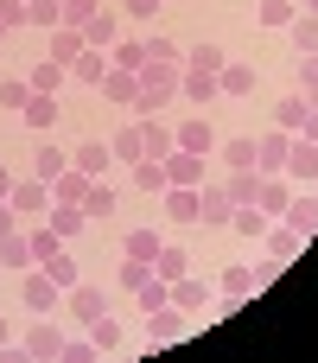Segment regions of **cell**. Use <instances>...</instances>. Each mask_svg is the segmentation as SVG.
<instances>
[{
    "mask_svg": "<svg viewBox=\"0 0 318 363\" xmlns=\"http://www.w3.org/2000/svg\"><path fill=\"white\" fill-rule=\"evenodd\" d=\"M134 77H140L134 115H159V108H172V102H178V77H185V64H140Z\"/></svg>",
    "mask_w": 318,
    "mask_h": 363,
    "instance_id": "6da1fadb",
    "label": "cell"
},
{
    "mask_svg": "<svg viewBox=\"0 0 318 363\" xmlns=\"http://www.w3.org/2000/svg\"><path fill=\"white\" fill-rule=\"evenodd\" d=\"M19 306H25V313H38V319H51V313H64V287H57V281H51L45 268H25Z\"/></svg>",
    "mask_w": 318,
    "mask_h": 363,
    "instance_id": "7a4b0ae2",
    "label": "cell"
},
{
    "mask_svg": "<svg viewBox=\"0 0 318 363\" xmlns=\"http://www.w3.org/2000/svg\"><path fill=\"white\" fill-rule=\"evenodd\" d=\"M280 179H287V185H318V140H306V134L287 140V166H280Z\"/></svg>",
    "mask_w": 318,
    "mask_h": 363,
    "instance_id": "3957f363",
    "label": "cell"
},
{
    "mask_svg": "<svg viewBox=\"0 0 318 363\" xmlns=\"http://www.w3.org/2000/svg\"><path fill=\"white\" fill-rule=\"evenodd\" d=\"M229 217H236V198H229V185H223V179H204V185H198V223L223 230Z\"/></svg>",
    "mask_w": 318,
    "mask_h": 363,
    "instance_id": "277c9868",
    "label": "cell"
},
{
    "mask_svg": "<svg viewBox=\"0 0 318 363\" xmlns=\"http://www.w3.org/2000/svg\"><path fill=\"white\" fill-rule=\"evenodd\" d=\"M280 223H287V230H300V236H318V191H312V185H293V198H287Z\"/></svg>",
    "mask_w": 318,
    "mask_h": 363,
    "instance_id": "5b68a950",
    "label": "cell"
},
{
    "mask_svg": "<svg viewBox=\"0 0 318 363\" xmlns=\"http://www.w3.org/2000/svg\"><path fill=\"white\" fill-rule=\"evenodd\" d=\"M172 140L185 147V153H217V128H210V115H185V121H172Z\"/></svg>",
    "mask_w": 318,
    "mask_h": 363,
    "instance_id": "8992f818",
    "label": "cell"
},
{
    "mask_svg": "<svg viewBox=\"0 0 318 363\" xmlns=\"http://www.w3.org/2000/svg\"><path fill=\"white\" fill-rule=\"evenodd\" d=\"M287 140H293V134L268 121V128L255 134V172H280V166H287Z\"/></svg>",
    "mask_w": 318,
    "mask_h": 363,
    "instance_id": "52a82bcc",
    "label": "cell"
},
{
    "mask_svg": "<svg viewBox=\"0 0 318 363\" xmlns=\"http://www.w3.org/2000/svg\"><path fill=\"white\" fill-rule=\"evenodd\" d=\"M6 204H13V217H45V204H51V185H45V179H13Z\"/></svg>",
    "mask_w": 318,
    "mask_h": 363,
    "instance_id": "ba28073f",
    "label": "cell"
},
{
    "mask_svg": "<svg viewBox=\"0 0 318 363\" xmlns=\"http://www.w3.org/2000/svg\"><path fill=\"white\" fill-rule=\"evenodd\" d=\"M64 313H70L76 325H89L96 313H108V294H102V287H89V281H76V287H64Z\"/></svg>",
    "mask_w": 318,
    "mask_h": 363,
    "instance_id": "9c48e42d",
    "label": "cell"
},
{
    "mask_svg": "<svg viewBox=\"0 0 318 363\" xmlns=\"http://www.w3.org/2000/svg\"><path fill=\"white\" fill-rule=\"evenodd\" d=\"M57 351H64V332H57V313H51V319H38V325L25 332V357L32 363H57Z\"/></svg>",
    "mask_w": 318,
    "mask_h": 363,
    "instance_id": "30bf717a",
    "label": "cell"
},
{
    "mask_svg": "<svg viewBox=\"0 0 318 363\" xmlns=\"http://www.w3.org/2000/svg\"><path fill=\"white\" fill-rule=\"evenodd\" d=\"M57 115H64V108H57V96H45V89H32V96H25V108H19V121H25L32 134H51V128H57Z\"/></svg>",
    "mask_w": 318,
    "mask_h": 363,
    "instance_id": "8fae6325",
    "label": "cell"
},
{
    "mask_svg": "<svg viewBox=\"0 0 318 363\" xmlns=\"http://www.w3.org/2000/svg\"><path fill=\"white\" fill-rule=\"evenodd\" d=\"M178 140H172V121H159V115H140V160H166Z\"/></svg>",
    "mask_w": 318,
    "mask_h": 363,
    "instance_id": "7c38bea8",
    "label": "cell"
},
{
    "mask_svg": "<svg viewBox=\"0 0 318 363\" xmlns=\"http://www.w3.org/2000/svg\"><path fill=\"white\" fill-rule=\"evenodd\" d=\"M210 300H217V294H210V281H204V274L172 281V306H178V313H210Z\"/></svg>",
    "mask_w": 318,
    "mask_h": 363,
    "instance_id": "4fadbf2b",
    "label": "cell"
},
{
    "mask_svg": "<svg viewBox=\"0 0 318 363\" xmlns=\"http://www.w3.org/2000/svg\"><path fill=\"white\" fill-rule=\"evenodd\" d=\"M115 38H121V13H115V6H96V13H89V26H83V45L108 51Z\"/></svg>",
    "mask_w": 318,
    "mask_h": 363,
    "instance_id": "5bb4252c",
    "label": "cell"
},
{
    "mask_svg": "<svg viewBox=\"0 0 318 363\" xmlns=\"http://www.w3.org/2000/svg\"><path fill=\"white\" fill-rule=\"evenodd\" d=\"M178 96L198 102V108H210V102H223V83H217L210 70H185V77H178Z\"/></svg>",
    "mask_w": 318,
    "mask_h": 363,
    "instance_id": "9a60e30c",
    "label": "cell"
},
{
    "mask_svg": "<svg viewBox=\"0 0 318 363\" xmlns=\"http://www.w3.org/2000/svg\"><path fill=\"white\" fill-rule=\"evenodd\" d=\"M166 185H204V153L172 147V153H166Z\"/></svg>",
    "mask_w": 318,
    "mask_h": 363,
    "instance_id": "2e32d148",
    "label": "cell"
},
{
    "mask_svg": "<svg viewBox=\"0 0 318 363\" xmlns=\"http://www.w3.org/2000/svg\"><path fill=\"white\" fill-rule=\"evenodd\" d=\"M261 242H268V262H300V249H306V236H300V230H287L280 217L268 223V236H261Z\"/></svg>",
    "mask_w": 318,
    "mask_h": 363,
    "instance_id": "e0dca14e",
    "label": "cell"
},
{
    "mask_svg": "<svg viewBox=\"0 0 318 363\" xmlns=\"http://www.w3.org/2000/svg\"><path fill=\"white\" fill-rule=\"evenodd\" d=\"M25 268H38V262H32V236H25V230L0 236V274H25Z\"/></svg>",
    "mask_w": 318,
    "mask_h": 363,
    "instance_id": "ac0fdd59",
    "label": "cell"
},
{
    "mask_svg": "<svg viewBox=\"0 0 318 363\" xmlns=\"http://www.w3.org/2000/svg\"><path fill=\"white\" fill-rule=\"evenodd\" d=\"M217 83H223V102H242V96H255V64H223L217 70Z\"/></svg>",
    "mask_w": 318,
    "mask_h": 363,
    "instance_id": "d6986e66",
    "label": "cell"
},
{
    "mask_svg": "<svg viewBox=\"0 0 318 363\" xmlns=\"http://www.w3.org/2000/svg\"><path fill=\"white\" fill-rule=\"evenodd\" d=\"M70 166H76L83 179H102V172L115 166V153H108V140H83V147L70 153Z\"/></svg>",
    "mask_w": 318,
    "mask_h": 363,
    "instance_id": "ffe728a7",
    "label": "cell"
},
{
    "mask_svg": "<svg viewBox=\"0 0 318 363\" xmlns=\"http://www.w3.org/2000/svg\"><path fill=\"white\" fill-rule=\"evenodd\" d=\"M287 198H293V185H287L280 172H261V185H255V211L280 217V211H287Z\"/></svg>",
    "mask_w": 318,
    "mask_h": 363,
    "instance_id": "44dd1931",
    "label": "cell"
},
{
    "mask_svg": "<svg viewBox=\"0 0 318 363\" xmlns=\"http://www.w3.org/2000/svg\"><path fill=\"white\" fill-rule=\"evenodd\" d=\"M159 204H166V217H172V223H198V185H166V191H159Z\"/></svg>",
    "mask_w": 318,
    "mask_h": 363,
    "instance_id": "7402d4cb",
    "label": "cell"
},
{
    "mask_svg": "<svg viewBox=\"0 0 318 363\" xmlns=\"http://www.w3.org/2000/svg\"><path fill=\"white\" fill-rule=\"evenodd\" d=\"M83 223H89V217H83V204H57V198L45 204V230H51V236H64V242H70Z\"/></svg>",
    "mask_w": 318,
    "mask_h": 363,
    "instance_id": "603a6c76",
    "label": "cell"
},
{
    "mask_svg": "<svg viewBox=\"0 0 318 363\" xmlns=\"http://www.w3.org/2000/svg\"><path fill=\"white\" fill-rule=\"evenodd\" d=\"M147 338H153V345H178V338H185V313H178V306L147 313Z\"/></svg>",
    "mask_w": 318,
    "mask_h": 363,
    "instance_id": "cb8c5ba5",
    "label": "cell"
},
{
    "mask_svg": "<svg viewBox=\"0 0 318 363\" xmlns=\"http://www.w3.org/2000/svg\"><path fill=\"white\" fill-rule=\"evenodd\" d=\"M96 89H102L108 102H121V108H134V96H140V77H134V70H115V64H108V77H102Z\"/></svg>",
    "mask_w": 318,
    "mask_h": 363,
    "instance_id": "d4e9b609",
    "label": "cell"
},
{
    "mask_svg": "<svg viewBox=\"0 0 318 363\" xmlns=\"http://www.w3.org/2000/svg\"><path fill=\"white\" fill-rule=\"evenodd\" d=\"M306 115H312L306 89H293V96H280V102H274V128H287V134H300V128H306Z\"/></svg>",
    "mask_w": 318,
    "mask_h": 363,
    "instance_id": "484cf974",
    "label": "cell"
},
{
    "mask_svg": "<svg viewBox=\"0 0 318 363\" xmlns=\"http://www.w3.org/2000/svg\"><path fill=\"white\" fill-rule=\"evenodd\" d=\"M57 172H70V153L57 147V140H38V153H32V179H57Z\"/></svg>",
    "mask_w": 318,
    "mask_h": 363,
    "instance_id": "4316f807",
    "label": "cell"
},
{
    "mask_svg": "<svg viewBox=\"0 0 318 363\" xmlns=\"http://www.w3.org/2000/svg\"><path fill=\"white\" fill-rule=\"evenodd\" d=\"M115 204H121V198H115V185L89 179V191H83V217H89V223H108V217H115Z\"/></svg>",
    "mask_w": 318,
    "mask_h": 363,
    "instance_id": "83f0119b",
    "label": "cell"
},
{
    "mask_svg": "<svg viewBox=\"0 0 318 363\" xmlns=\"http://www.w3.org/2000/svg\"><path fill=\"white\" fill-rule=\"evenodd\" d=\"M159 306H172V281H159V274H147V281L134 287V313L147 319V313H159Z\"/></svg>",
    "mask_w": 318,
    "mask_h": 363,
    "instance_id": "f1b7e54d",
    "label": "cell"
},
{
    "mask_svg": "<svg viewBox=\"0 0 318 363\" xmlns=\"http://www.w3.org/2000/svg\"><path fill=\"white\" fill-rule=\"evenodd\" d=\"M45 57L70 70V57H83V32H76V26H51V51H45Z\"/></svg>",
    "mask_w": 318,
    "mask_h": 363,
    "instance_id": "f546056e",
    "label": "cell"
},
{
    "mask_svg": "<svg viewBox=\"0 0 318 363\" xmlns=\"http://www.w3.org/2000/svg\"><path fill=\"white\" fill-rule=\"evenodd\" d=\"M70 77L96 89V83L108 77V51H96V45H83V57H70Z\"/></svg>",
    "mask_w": 318,
    "mask_h": 363,
    "instance_id": "4dcf8cb0",
    "label": "cell"
},
{
    "mask_svg": "<svg viewBox=\"0 0 318 363\" xmlns=\"http://www.w3.org/2000/svg\"><path fill=\"white\" fill-rule=\"evenodd\" d=\"M217 160H223L229 172L255 166V134H229V140H217Z\"/></svg>",
    "mask_w": 318,
    "mask_h": 363,
    "instance_id": "1f68e13d",
    "label": "cell"
},
{
    "mask_svg": "<svg viewBox=\"0 0 318 363\" xmlns=\"http://www.w3.org/2000/svg\"><path fill=\"white\" fill-rule=\"evenodd\" d=\"M153 274H159V281H185V274H191V249L166 242V249L153 255Z\"/></svg>",
    "mask_w": 318,
    "mask_h": 363,
    "instance_id": "d6a6232c",
    "label": "cell"
},
{
    "mask_svg": "<svg viewBox=\"0 0 318 363\" xmlns=\"http://www.w3.org/2000/svg\"><path fill=\"white\" fill-rule=\"evenodd\" d=\"M83 332H89V345H96L102 357H108V351H121V319H115V313H96Z\"/></svg>",
    "mask_w": 318,
    "mask_h": 363,
    "instance_id": "836d02e7",
    "label": "cell"
},
{
    "mask_svg": "<svg viewBox=\"0 0 318 363\" xmlns=\"http://www.w3.org/2000/svg\"><path fill=\"white\" fill-rule=\"evenodd\" d=\"M223 64H229V51H223L217 38H204V45H191V51H185V70H210V77H217Z\"/></svg>",
    "mask_w": 318,
    "mask_h": 363,
    "instance_id": "e575fe53",
    "label": "cell"
},
{
    "mask_svg": "<svg viewBox=\"0 0 318 363\" xmlns=\"http://www.w3.org/2000/svg\"><path fill=\"white\" fill-rule=\"evenodd\" d=\"M25 83H32V89H45V96H57V89L70 83V70H64V64H51V57H38V64L25 70Z\"/></svg>",
    "mask_w": 318,
    "mask_h": 363,
    "instance_id": "d590c367",
    "label": "cell"
},
{
    "mask_svg": "<svg viewBox=\"0 0 318 363\" xmlns=\"http://www.w3.org/2000/svg\"><path fill=\"white\" fill-rule=\"evenodd\" d=\"M268 223H274V217H268V211H255V204H236V217H229V230H236V236H249V242H261V236H268Z\"/></svg>",
    "mask_w": 318,
    "mask_h": 363,
    "instance_id": "8d00e7d4",
    "label": "cell"
},
{
    "mask_svg": "<svg viewBox=\"0 0 318 363\" xmlns=\"http://www.w3.org/2000/svg\"><path fill=\"white\" fill-rule=\"evenodd\" d=\"M159 249H166L159 230H127V236H121V255H134V262H153Z\"/></svg>",
    "mask_w": 318,
    "mask_h": 363,
    "instance_id": "74e56055",
    "label": "cell"
},
{
    "mask_svg": "<svg viewBox=\"0 0 318 363\" xmlns=\"http://www.w3.org/2000/svg\"><path fill=\"white\" fill-rule=\"evenodd\" d=\"M293 13H300V0H261V6H255V26L287 32V26H293Z\"/></svg>",
    "mask_w": 318,
    "mask_h": 363,
    "instance_id": "f35d334b",
    "label": "cell"
},
{
    "mask_svg": "<svg viewBox=\"0 0 318 363\" xmlns=\"http://www.w3.org/2000/svg\"><path fill=\"white\" fill-rule=\"evenodd\" d=\"M217 294L249 300V294H255V268H242V262H236V268H223V274H217Z\"/></svg>",
    "mask_w": 318,
    "mask_h": 363,
    "instance_id": "ab89813d",
    "label": "cell"
},
{
    "mask_svg": "<svg viewBox=\"0 0 318 363\" xmlns=\"http://www.w3.org/2000/svg\"><path fill=\"white\" fill-rule=\"evenodd\" d=\"M287 38H293V57H306V51H318V19H312V13H293Z\"/></svg>",
    "mask_w": 318,
    "mask_h": 363,
    "instance_id": "60d3db41",
    "label": "cell"
},
{
    "mask_svg": "<svg viewBox=\"0 0 318 363\" xmlns=\"http://www.w3.org/2000/svg\"><path fill=\"white\" fill-rule=\"evenodd\" d=\"M134 185H140L147 198H159V191H166V160H134Z\"/></svg>",
    "mask_w": 318,
    "mask_h": 363,
    "instance_id": "b9f144b4",
    "label": "cell"
},
{
    "mask_svg": "<svg viewBox=\"0 0 318 363\" xmlns=\"http://www.w3.org/2000/svg\"><path fill=\"white\" fill-rule=\"evenodd\" d=\"M83 191H89V179H83V172H76V166H70V172H57V179H51V198H57V204H83Z\"/></svg>",
    "mask_w": 318,
    "mask_h": 363,
    "instance_id": "7bdbcfd3",
    "label": "cell"
},
{
    "mask_svg": "<svg viewBox=\"0 0 318 363\" xmlns=\"http://www.w3.org/2000/svg\"><path fill=\"white\" fill-rule=\"evenodd\" d=\"M25 26H38V32L64 26V0H25Z\"/></svg>",
    "mask_w": 318,
    "mask_h": 363,
    "instance_id": "ee69618b",
    "label": "cell"
},
{
    "mask_svg": "<svg viewBox=\"0 0 318 363\" xmlns=\"http://www.w3.org/2000/svg\"><path fill=\"white\" fill-rule=\"evenodd\" d=\"M108 64H115V70H140V64H147L140 38H115V45H108Z\"/></svg>",
    "mask_w": 318,
    "mask_h": 363,
    "instance_id": "f6af8a7d",
    "label": "cell"
},
{
    "mask_svg": "<svg viewBox=\"0 0 318 363\" xmlns=\"http://www.w3.org/2000/svg\"><path fill=\"white\" fill-rule=\"evenodd\" d=\"M108 153L134 166V160H140V121H127V128H115V140H108Z\"/></svg>",
    "mask_w": 318,
    "mask_h": 363,
    "instance_id": "bcb514c9",
    "label": "cell"
},
{
    "mask_svg": "<svg viewBox=\"0 0 318 363\" xmlns=\"http://www.w3.org/2000/svg\"><path fill=\"white\" fill-rule=\"evenodd\" d=\"M45 274H51L57 287H76V281H83V268H76V255H70V249H57V255L45 262Z\"/></svg>",
    "mask_w": 318,
    "mask_h": 363,
    "instance_id": "7dc6e473",
    "label": "cell"
},
{
    "mask_svg": "<svg viewBox=\"0 0 318 363\" xmlns=\"http://www.w3.org/2000/svg\"><path fill=\"white\" fill-rule=\"evenodd\" d=\"M140 51H147V64H185V51H178L172 38H159V32H153V38H140Z\"/></svg>",
    "mask_w": 318,
    "mask_h": 363,
    "instance_id": "c3c4849f",
    "label": "cell"
},
{
    "mask_svg": "<svg viewBox=\"0 0 318 363\" xmlns=\"http://www.w3.org/2000/svg\"><path fill=\"white\" fill-rule=\"evenodd\" d=\"M147 274H153V262H134V255H121V268H115V287H121V294H134Z\"/></svg>",
    "mask_w": 318,
    "mask_h": 363,
    "instance_id": "681fc988",
    "label": "cell"
},
{
    "mask_svg": "<svg viewBox=\"0 0 318 363\" xmlns=\"http://www.w3.org/2000/svg\"><path fill=\"white\" fill-rule=\"evenodd\" d=\"M57 363H102V351H96V345H89V332H83V338H64Z\"/></svg>",
    "mask_w": 318,
    "mask_h": 363,
    "instance_id": "f907efd6",
    "label": "cell"
},
{
    "mask_svg": "<svg viewBox=\"0 0 318 363\" xmlns=\"http://www.w3.org/2000/svg\"><path fill=\"white\" fill-rule=\"evenodd\" d=\"M25 236H32V262H38V268H45V262H51V255L64 249V236H51L45 223H38V230H25Z\"/></svg>",
    "mask_w": 318,
    "mask_h": 363,
    "instance_id": "816d5d0a",
    "label": "cell"
},
{
    "mask_svg": "<svg viewBox=\"0 0 318 363\" xmlns=\"http://www.w3.org/2000/svg\"><path fill=\"white\" fill-rule=\"evenodd\" d=\"M25 96H32L25 77H6V83H0V108H25Z\"/></svg>",
    "mask_w": 318,
    "mask_h": 363,
    "instance_id": "f5cc1de1",
    "label": "cell"
},
{
    "mask_svg": "<svg viewBox=\"0 0 318 363\" xmlns=\"http://www.w3.org/2000/svg\"><path fill=\"white\" fill-rule=\"evenodd\" d=\"M159 6H166V0H121L115 13H121V19H134V26H147V19H153Z\"/></svg>",
    "mask_w": 318,
    "mask_h": 363,
    "instance_id": "db71d44e",
    "label": "cell"
},
{
    "mask_svg": "<svg viewBox=\"0 0 318 363\" xmlns=\"http://www.w3.org/2000/svg\"><path fill=\"white\" fill-rule=\"evenodd\" d=\"M96 6H102V0H64V26H76V32H83Z\"/></svg>",
    "mask_w": 318,
    "mask_h": 363,
    "instance_id": "11a10c76",
    "label": "cell"
},
{
    "mask_svg": "<svg viewBox=\"0 0 318 363\" xmlns=\"http://www.w3.org/2000/svg\"><path fill=\"white\" fill-rule=\"evenodd\" d=\"M25 26V0H0V32H19Z\"/></svg>",
    "mask_w": 318,
    "mask_h": 363,
    "instance_id": "9f6ffc18",
    "label": "cell"
},
{
    "mask_svg": "<svg viewBox=\"0 0 318 363\" xmlns=\"http://www.w3.org/2000/svg\"><path fill=\"white\" fill-rule=\"evenodd\" d=\"M300 89H306V96L318 89V51H306V57H300Z\"/></svg>",
    "mask_w": 318,
    "mask_h": 363,
    "instance_id": "6f0895ef",
    "label": "cell"
},
{
    "mask_svg": "<svg viewBox=\"0 0 318 363\" xmlns=\"http://www.w3.org/2000/svg\"><path fill=\"white\" fill-rule=\"evenodd\" d=\"M13 230H19V217H13V204L0 198V236H13Z\"/></svg>",
    "mask_w": 318,
    "mask_h": 363,
    "instance_id": "680465c9",
    "label": "cell"
},
{
    "mask_svg": "<svg viewBox=\"0 0 318 363\" xmlns=\"http://www.w3.org/2000/svg\"><path fill=\"white\" fill-rule=\"evenodd\" d=\"M6 191H13V166L0 160V198H6Z\"/></svg>",
    "mask_w": 318,
    "mask_h": 363,
    "instance_id": "91938a15",
    "label": "cell"
},
{
    "mask_svg": "<svg viewBox=\"0 0 318 363\" xmlns=\"http://www.w3.org/2000/svg\"><path fill=\"white\" fill-rule=\"evenodd\" d=\"M300 134H306V140H318V108L306 115V128H300Z\"/></svg>",
    "mask_w": 318,
    "mask_h": 363,
    "instance_id": "94428289",
    "label": "cell"
},
{
    "mask_svg": "<svg viewBox=\"0 0 318 363\" xmlns=\"http://www.w3.org/2000/svg\"><path fill=\"white\" fill-rule=\"evenodd\" d=\"M0 345H13V325H6V313H0Z\"/></svg>",
    "mask_w": 318,
    "mask_h": 363,
    "instance_id": "6125c7cd",
    "label": "cell"
},
{
    "mask_svg": "<svg viewBox=\"0 0 318 363\" xmlns=\"http://www.w3.org/2000/svg\"><path fill=\"white\" fill-rule=\"evenodd\" d=\"M300 13H312V19H318V0H300Z\"/></svg>",
    "mask_w": 318,
    "mask_h": 363,
    "instance_id": "be15d7a7",
    "label": "cell"
},
{
    "mask_svg": "<svg viewBox=\"0 0 318 363\" xmlns=\"http://www.w3.org/2000/svg\"><path fill=\"white\" fill-rule=\"evenodd\" d=\"M306 102H312V108H318V89H312V96H306Z\"/></svg>",
    "mask_w": 318,
    "mask_h": 363,
    "instance_id": "e7e4bbea",
    "label": "cell"
},
{
    "mask_svg": "<svg viewBox=\"0 0 318 363\" xmlns=\"http://www.w3.org/2000/svg\"><path fill=\"white\" fill-rule=\"evenodd\" d=\"M0 45H6V32H0Z\"/></svg>",
    "mask_w": 318,
    "mask_h": 363,
    "instance_id": "03108f58",
    "label": "cell"
}]
</instances>
